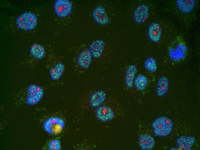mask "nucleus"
Instances as JSON below:
<instances>
[{"label": "nucleus", "mask_w": 200, "mask_h": 150, "mask_svg": "<svg viewBox=\"0 0 200 150\" xmlns=\"http://www.w3.org/2000/svg\"><path fill=\"white\" fill-rule=\"evenodd\" d=\"M72 8V5L68 0H57L54 4V10L56 14L60 18L69 15Z\"/></svg>", "instance_id": "nucleus-6"}, {"label": "nucleus", "mask_w": 200, "mask_h": 150, "mask_svg": "<svg viewBox=\"0 0 200 150\" xmlns=\"http://www.w3.org/2000/svg\"><path fill=\"white\" fill-rule=\"evenodd\" d=\"M106 98L105 93L101 90L93 91L90 95L88 102L89 106L92 108H97L105 101Z\"/></svg>", "instance_id": "nucleus-8"}, {"label": "nucleus", "mask_w": 200, "mask_h": 150, "mask_svg": "<svg viewBox=\"0 0 200 150\" xmlns=\"http://www.w3.org/2000/svg\"><path fill=\"white\" fill-rule=\"evenodd\" d=\"M64 125V122L62 119L56 117H51L45 121L43 127L44 130L49 133L57 134L61 132Z\"/></svg>", "instance_id": "nucleus-3"}, {"label": "nucleus", "mask_w": 200, "mask_h": 150, "mask_svg": "<svg viewBox=\"0 0 200 150\" xmlns=\"http://www.w3.org/2000/svg\"><path fill=\"white\" fill-rule=\"evenodd\" d=\"M169 84L167 77L164 75L160 76L157 82L155 90L157 96L159 97L164 96L168 90Z\"/></svg>", "instance_id": "nucleus-16"}, {"label": "nucleus", "mask_w": 200, "mask_h": 150, "mask_svg": "<svg viewBox=\"0 0 200 150\" xmlns=\"http://www.w3.org/2000/svg\"><path fill=\"white\" fill-rule=\"evenodd\" d=\"M148 84V79L144 75L140 74L134 79V84L137 89L141 91L146 88Z\"/></svg>", "instance_id": "nucleus-20"}, {"label": "nucleus", "mask_w": 200, "mask_h": 150, "mask_svg": "<svg viewBox=\"0 0 200 150\" xmlns=\"http://www.w3.org/2000/svg\"><path fill=\"white\" fill-rule=\"evenodd\" d=\"M162 32V29L160 24L157 22H153L149 26L147 34L150 40L154 43H157L161 39Z\"/></svg>", "instance_id": "nucleus-12"}, {"label": "nucleus", "mask_w": 200, "mask_h": 150, "mask_svg": "<svg viewBox=\"0 0 200 150\" xmlns=\"http://www.w3.org/2000/svg\"><path fill=\"white\" fill-rule=\"evenodd\" d=\"M176 2L178 9L185 13H189L191 11L195 4V0H177Z\"/></svg>", "instance_id": "nucleus-18"}, {"label": "nucleus", "mask_w": 200, "mask_h": 150, "mask_svg": "<svg viewBox=\"0 0 200 150\" xmlns=\"http://www.w3.org/2000/svg\"><path fill=\"white\" fill-rule=\"evenodd\" d=\"M92 15L93 20L99 25H105L109 22V18L105 10L101 6L95 7L92 11Z\"/></svg>", "instance_id": "nucleus-10"}, {"label": "nucleus", "mask_w": 200, "mask_h": 150, "mask_svg": "<svg viewBox=\"0 0 200 150\" xmlns=\"http://www.w3.org/2000/svg\"><path fill=\"white\" fill-rule=\"evenodd\" d=\"M138 142L140 148L143 150H151L155 144L153 137L147 134H141L139 136Z\"/></svg>", "instance_id": "nucleus-14"}, {"label": "nucleus", "mask_w": 200, "mask_h": 150, "mask_svg": "<svg viewBox=\"0 0 200 150\" xmlns=\"http://www.w3.org/2000/svg\"><path fill=\"white\" fill-rule=\"evenodd\" d=\"M104 41L101 39H97L92 41L89 47L92 58L98 59L101 57L105 47Z\"/></svg>", "instance_id": "nucleus-11"}, {"label": "nucleus", "mask_w": 200, "mask_h": 150, "mask_svg": "<svg viewBox=\"0 0 200 150\" xmlns=\"http://www.w3.org/2000/svg\"><path fill=\"white\" fill-rule=\"evenodd\" d=\"M145 69L148 71L153 72L156 71L157 65L156 59L153 57L148 58L144 63Z\"/></svg>", "instance_id": "nucleus-21"}, {"label": "nucleus", "mask_w": 200, "mask_h": 150, "mask_svg": "<svg viewBox=\"0 0 200 150\" xmlns=\"http://www.w3.org/2000/svg\"><path fill=\"white\" fill-rule=\"evenodd\" d=\"M92 56L89 49H84L78 53L76 58L77 68L76 72L82 73L90 67Z\"/></svg>", "instance_id": "nucleus-4"}, {"label": "nucleus", "mask_w": 200, "mask_h": 150, "mask_svg": "<svg viewBox=\"0 0 200 150\" xmlns=\"http://www.w3.org/2000/svg\"><path fill=\"white\" fill-rule=\"evenodd\" d=\"M195 141V138L189 136H182L177 138L175 141L178 149L184 150H191Z\"/></svg>", "instance_id": "nucleus-13"}, {"label": "nucleus", "mask_w": 200, "mask_h": 150, "mask_svg": "<svg viewBox=\"0 0 200 150\" xmlns=\"http://www.w3.org/2000/svg\"><path fill=\"white\" fill-rule=\"evenodd\" d=\"M43 95V91L41 87L36 85L31 84L27 89L26 103L29 105L35 104L41 100Z\"/></svg>", "instance_id": "nucleus-5"}, {"label": "nucleus", "mask_w": 200, "mask_h": 150, "mask_svg": "<svg viewBox=\"0 0 200 150\" xmlns=\"http://www.w3.org/2000/svg\"><path fill=\"white\" fill-rule=\"evenodd\" d=\"M95 115L99 120L103 122H108L114 117L115 113L112 108L106 105H100L95 111Z\"/></svg>", "instance_id": "nucleus-7"}, {"label": "nucleus", "mask_w": 200, "mask_h": 150, "mask_svg": "<svg viewBox=\"0 0 200 150\" xmlns=\"http://www.w3.org/2000/svg\"><path fill=\"white\" fill-rule=\"evenodd\" d=\"M48 147L49 150H59L61 148L60 142L57 139H53L49 142Z\"/></svg>", "instance_id": "nucleus-22"}, {"label": "nucleus", "mask_w": 200, "mask_h": 150, "mask_svg": "<svg viewBox=\"0 0 200 150\" xmlns=\"http://www.w3.org/2000/svg\"><path fill=\"white\" fill-rule=\"evenodd\" d=\"M65 70L64 65L58 62L50 68L49 74L51 79L53 80H58L62 76Z\"/></svg>", "instance_id": "nucleus-17"}, {"label": "nucleus", "mask_w": 200, "mask_h": 150, "mask_svg": "<svg viewBox=\"0 0 200 150\" xmlns=\"http://www.w3.org/2000/svg\"><path fill=\"white\" fill-rule=\"evenodd\" d=\"M137 71V67L135 64L130 65L126 69L124 75V82L127 88L130 89L133 87Z\"/></svg>", "instance_id": "nucleus-15"}, {"label": "nucleus", "mask_w": 200, "mask_h": 150, "mask_svg": "<svg viewBox=\"0 0 200 150\" xmlns=\"http://www.w3.org/2000/svg\"><path fill=\"white\" fill-rule=\"evenodd\" d=\"M151 127L155 136L165 137L168 136L171 132L173 124L170 119L162 116L159 117L152 121Z\"/></svg>", "instance_id": "nucleus-1"}, {"label": "nucleus", "mask_w": 200, "mask_h": 150, "mask_svg": "<svg viewBox=\"0 0 200 150\" xmlns=\"http://www.w3.org/2000/svg\"><path fill=\"white\" fill-rule=\"evenodd\" d=\"M30 54L33 57L37 59L44 57L45 54V50L41 45L37 43L33 44L31 46Z\"/></svg>", "instance_id": "nucleus-19"}, {"label": "nucleus", "mask_w": 200, "mask_h": 150, "mask_svg": "<svg viewBox=\"0 0 200 150\" xmlns=\"http://www.w3.org/2000/svg\"><path fill=\"white\" fill-rule=\"evenodd\" d=\"M37 18L36 15L30 12L20 14L17 18L16 24L19 28L27 31L32 30L36 26Z\"/></svg>", "instance_id": "nucleus-2"}, {"label": "nucleus", "mask_w": 200, "mask_h": 150, "mask_svg": "<svg viewBox=\"0 0 200 150\" xmlns=\"http://www.w3.org/2000/svg\"><path fill=\"white\" fill-rule=\"evenodd\" d=\"M149 15V8L145 4H141L138 5L134 10L133 18L135 22L138 24L145 22Z\"/></svg>", "instance_id": "nucleus-9"}]
</instances>
